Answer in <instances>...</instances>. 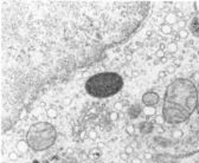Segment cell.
I'll return each instance as SVG.
<instances>
[{
    "mask_svg": "<svg viewBox=\"0 0 199 163\" xmlns=\"http://www.w3.org/2000/svg\"><path fill=\"white\" fill-rule=\"evenodd\" d=\"M122 104H123V107H128V108L130 107V105H129V102H128L127 99H125V101H122Z\"/></svg>",
    "mask_w": 199,
    "mask_h": 163,
    "instance_id": "obj_40",
    "label": "cell"
},
{
    "mask_svg": "<svg viewBox=\"0 0 199 163\" xmlns=\"http://www.w3.org/2000/svg\"><path fill=\"white\" fill-rule=\"evenodd\" d=\"M123 86L122 77L116 72H101L85 82V91L95 98H108L120 92Z\"/></svg>",
    "mask_w": 199,
    "mask_h": 163,
    "instance_id": "obj_2",
    "label": "cell"
},
{
    "mask_svg": "<svg viewBox=\"0 0 199 163\" xmlns=\"http://www.w3.org/2000/svg\"><path fill=\"white\" fill-rule=\"evenodd\" d=\"M188 28H190V32L195 38H199V16H195L194 18H192L188 25Z\"/></svg>",
    "mask_w": 199,
    "mask_h": 163,
    "instance_id": "obj_7",
    "label": "cell"
},
{
    "mask_svg": "<svg viewBox=\"0 0 199 163\" xmlns=\"http://www.w3.org/2000/svg\"><path fill=\"white\" fill-rule=\"evenodd\" d=\"M141 101L146 107H155L160 102V96L154 91H147L142 95Z\"/></svg>",
    "mask_w": 199,
    "mask_h": 163,
    "instance_id": "obj_4",
    "label": "cell"
},
{
    "mask_svg": "<svg viewBox=\"0 0 199 163\" xmlns=\"http://www.w3.org/2000/svg\"><path fill=\"white\" fill-rule=\"evenodd\" d=\"M119 116H120V118H123V117H125V115H123L122 112H120V114H119Z\"/></svg>",
    "mask_w": 199,
    "mask_h": 163,
    "instance_id": "obj_46",
    "label": "cell"
},
{
    "mask_svg": "<svg viewBox=\"0 0 199 163\" xmlns=\"http://www.w3.org/2000/svg\"><path fill=\"white\" fill-rule=\"evenodd\" d=\"M183 135H184V133L181 131L180 129H176V130H173V131H172V137H173L174 140H179V138H181V137H183Z\"/></svg>",
    "mask_w": 199,
    "mask_h": 163,
    "instance_id": "obj_15",
    "label": "cell"
},
{
    "mask_svg": "<svg viewBox=\"0 0 199 163\" xmlns=\"http://www.w3.org/2000/svg\"><path fill=\"white\" fill-rule=\"evenodd\" d=\"M152 157H153V156H152L151 152H145V154H144V158L147 159V161H148V159H152Z\"/></svg>",
    "mask_w": 199,
    "mask_h": 163,
    "instance_id": "obj_33",
    "label": "cell"
},
{
    "mask_svg": "<svg viewBox=\"0 0 199 163\" xmlns=\"http://www.w3.org/2000/svg\"><path fill=\"white\" fill-rule=\"evenodd\" d=\"M19 157H20V155H19L17 151H11V152L8 154V158H10L11 161H17V159H19Z\"/></svg>",
    "mask_w": 199,
    "mask_h": 163,
    "instance_id": "obj_19",
    "label": "cell"
},
{
    "mask_svg": "<svg viewBox=\"0 0 199 163\" xmlns=\"http://www.w3.org/2000/svg\"><path fill=\"white\" fill-rule=\"evenodd\" d=\"M195 110H197V114L199 115V101H198V104H197V109H195Z\"/></svg>",
    "mask_w": 199,
    "mask_h": 163,
    "instance_id": "obj_45",
    "label": "cell"
},
{
    "mask_svg": "<svg viewBox=\"0 0 199 163\" xmlns=\"http://www.w3.org/2000/svg\"><path fill=\"white\" fill-rule=\"evenodd\" d=\"M130 73H132V75H130V76H132V77H137V76H139V75H140V72H139V71H137V70H134V71H132V72H130Z\"/></svg>",
    "mask_w": 199,
    "mask_h": 163,
    "instance_id": "obj_38",
    "label": "cell"
},
{
    "mask_svg": "<svg viewBox=\"0 0 199 163\" xmlns=\"http://www.w3.org/2000/svg\"><path fill=\"white\" fill-rule=\"evenodd\" d=\"M160 61L161 63H167V57H164L162 59H160Z\"/></svg>",
    "mask_w": 199,
    "mask_h": 163,
    "instance_id": "obj_43",
    "label": "cell"
},
{
    "mask_svg": "<svg viewBox=\"0 0 199 163\" xmlns=\"http://www.w3.org/2000/svg\"><path fill=\"white\" fill-rule=\"evenodd\" d=\"M167 76V72L166 71H160L159 73H158V77L160 78V79H162V78H165Z\"/></svg>",
    "mask_w": 199,
    "mask_h": 163,
    "instance_id": "obj_31",
    "label": "cell"
},
{
    "mask_svg": "<svg viewBox=\"0 0 199 163\" xmlns=\"http://www.w3.org/2000/svg\"><path fill=\"white\" fill-rule=\"evenodd\" d=\"M178 17H177V14H176V12H168L166 16H165V18H164V23L165 24H168V25H174V24H177L178 23Z\"/></svg>",
    "mask_w": 199,
    "mask_h": 163,
    "instance_id": "obj_8",
    "label": "cell"
},
{
    "mask_svg": "<svg viewBox=\"0 0 199 163\" xmlns=\"http://www.w3.org/2000/svg\"><path fill=\"white\" fill-rule=\"evenodd\" d=\"M120 158H121L122 161H128V159H129V155H128L127 152L123 151V152L120 154Z\"/></svg>",
    "mask_w": 199,
    "mask_h": 163,
    "instance_id": "obj_27",
    "label": "cell"
},
{
    "mask_svg": "<svg viewBox=\"0 0 199 163\" xmlns=\"http://www.w3.org/2000/svg\"><path fill=\"white\" fill-rule=\"evenodd\" d=\"M195 138H197V140L199 141V129L197 130V133H195Z\"/></svg>",
    "mask_w": 199,
    "mask_h": 163,
    "instance_id": "obj_44",
    "label": "cell"
},
{
    "mask_svg": "<svg viewBox=\"0 0 199 163\" xmlns=\"http://www.w3.org/2000/svg\"><path fill=\"white\" fill-rule=\"evenodd\" d=\"M79 157L82 158V159H88V155L87 154H85V152H79Z\"/></svg>",
    "mask_w": 199,
    "mask_h": 163,
    "instance_id": "obj_35",
    "label": "cell"
},
{
    "mask_svg": "<svg viewBox=\"0 0 199 163\" xmlns=\"http://www.w3.org/2000/svg\"><path fill=\"white\" fill-rule=\"evenodd\" d=\"M94 129H95V130H96V131L98 133V131H100V130H101V125H95V128H94Z\"/></svg>",
    "mask_w": 199,
    "mask_h": 163,
    "instance_id": "obj_42",
    "label": "cell"
},
{
    "mask_svg": "<svg viewBox=\"0 0 199 163\" xmlns=\"http://www.w3.org/2000/svg\"><path fill=\"white\" fill-rule=\"evenodd\" d=\"M139 130L142 135H148L154 131V124L149 121H144L139 124Z\"/></svg>",
    "mask_w": 199,
    "mask_h": 163,
    "instance_id": "obj_6",
    "label": "cell"
},
{
    "mask_svg": "<svg viewBox=\"0 0 199 163\" xmlns=\"http://www.w3.org/2000/svg\"><path fill=\"white\" fill-rule=\"evenodd\" d=\"M114 108H115V110H116V111H120V112H121V110L123 109V104H122V102H116L115 104H114Z\"/></svg>",
    "mask_w": 199,
    "mask_h": 163,
    "instance_id": "obj_25",
    "label": "cell"
},
{
    "mask_svg": "<svg viewBox=\"0 0 199 163\" xmlns=\"http://www.w3.org/2000/svg\"><path fill=\"white\" fill-rule=\"evenodd\" d=\"M155 57H157L158 59H162L164 57H166V56H165V51H161V50H158V51L155 52Z\"/></svg>",
    "mask_w": 199,
    "mask_h": 163,
    "instance_id": "obj_26",
    "label": "cell"
},
{
    "mask_svg": "<svg viewBox=\"0 0 199 163\" xmlns=\"http://www.w3.org/2000/svg\"><path fill=\"white\" fill-rule=\"evenodd\" d=\"M166 72H167V75L174 73V72H176V66H174V65H168L167 69H166Z\"/></svg>",
    "mask_w": 199,
    "mask_h": 163,
    "instance_id": "obj_23",
    "label": "cell"
},
{
    "mask_svg": "<svg viewBox=\"0 0 199 163\" xmlns=\"http://www.w3.org/2000/svg\"><path fill=\"white\" fill-rule=\"evenodd\" d=\"M160 30H161V32L164 35H171L173 32V27L171 26V25H168V24H161V26H160Z\"/></svg>",
    "mask_w": 199,
    "mask_h": 163,
    "instance_id": "obj_11",
    "label": "cell"
},
{
    "mask_svg": "<svg viewBox=\"0 0 199 163\" xmlns=\"http://www.w3.org/2000/svg\"><path fill=\"white\" fill-rule=\"evenodd\" d=\"M177 27H179V30H184L186 27V21L184 19H179L177 23Z\"/></svg>",
    "mask_w": 199,
    "mask_h": 163,
    "instance_id": "obj_20",
    "label": "cell"
},
{
    "mask_svg": "<svg viewBox=\"0 0 199 163\" xmlns=\"http://www.w3.org/2000/svg\"><path fill=\"white\" fill-rule=\"evenodd\" d=\"M97 147H98L100 149H102V148H104V147H106V144H104V143H102V142H100V143L97 144Z\"/></svg>",
    "mask_w": 199,
    "mask_h": 163,
    "instance_id": "obj_41",
    "label": "cell"
},
{
    "mask_svg": "<svg viewBox=\"0 0 199 163\" xmlns=\"http://www.w3.org/2000/svg\"><path fill=\"white\" fill-rule=\"evenodd\" d=\"M88 137H89L91 141H94V140H97V137H98V133L96 131L95 129H90L89 131H88Z\"/></svg>",
    "mask_w": 199,
    "mask_h": 163,
    "instance_id": "obj_16",
    "label": "cell"
},
{
    "mask_svg": "<svg viewBox=\"0 0 199 163\" xmlns=\"http://www.w3.org/2000/svg\"><path fill=\"white\" fill-rule=\"evenodd\" d=\"M79 137H81V140L83 141L85 137H88V131H84V130H82V131L79 133Z\"/></svg>",
    "mask_w": 199,
    "mask_h": 163,
    "instance_id": "obj_30",
    "label": "cell"
},
{
    "mask_svg": "<svg viewBox=\"0 0 199 163\" xmlns=\"http://www.w3.org/2000/svg\"><path fill=\"white\" fill-rule=\"evenodd\" d=\"M155 123H157V125H162L164 123H166L164 116H162V115H161V116H157V117H155Z\"/></svg>",
    "mask_w": 199,
    "mask_h": 163,
    "instance_id": "obj_21",
    "label": "cell"
},
{
    "mask_svg": "<svg viewBox=\"0 0 199 163\" xmlns=\"http://www.w3.org/2000/svg\"><path fill=\"white\" fill-rule=\"evenodd\" d=\"M178 51V44L176 42H172L167 44V52L168 53H176Z\"/></svg>",
    "mask_w": 199,
    "mask_h": 163,
    "instance_id": "obj_13",
    "label": "cell"
},
{
    "mask_svg": "<svg viewBox=\"0 0 199 163\" xmlns=\"http://www.w3.org/2000/svg\"><path fill=\"white\" fill-rule=\"evenodd\" d=\"M176 14H177L178 19H183V18H184V13H183L181 11H176Z\"/></svg>",
    "mask_w": 199,
    "mask_h": 163,
    "instance_id": "obj_34",
    "label": "cell"
},
{
    "mask_svg": "<svg viewBox=\"0 0 199 163\" xmlns=\"http://www.w3.org/2000/svg\"><path fill=\"white\" fill-rule=\"evenodd\" d=\"M127 59H128V60H130V59H132V56H130V54H128V56H127Z\"/></svg>",
    "mask_w": 199,
    "mask_h": 163,
    "instance_id": "obj_48",
    "label": "cell"
},
{
    "mask_svg": "<svg viewBox=\"0 0 199 163\" xmlns=\"http://www.w3.org/2000/svg\"><path fill=\"white\" fill-rule=\"evenodd\" d=\"M72 102V99H71V97H64L63 98V101H62V103H63V105L64 107H68V105H70V103Z\"/></svg>",
    "mask_w": 199,
    "mask_h": 163,
    "instance_id": "obj_24",
    "label": "cell"
},
{
    "mask_svg": "<svg viewBox=\"0 0 199 163\" xmlns=\"http://www.w3.org/2000/svg\"><path fill=\"white\" fill-rule=\"evenodd\" d=\"M142 110H144V109L141 108V105L137 104V103H135V104H132V105L128 108L127 115H128V117H129L130 119H136V118H139V116L141 115Z\"/></svg>",
    "mask_w": 199,
    "mask_h": 163,
    "instance_id": "obj_5",
    "label": "cell"
},
{
    "mask_svg": "<svg viewBox=\"0 0 199 163\" xmlns=\"http://www.w3.org/2000/svg\"><path fill=\"white\" fill-rule=\"evenodd\" d=\"M155 131H157L158 134H162V133H165V128H164L162 125H157Z\"/></svg>",
    "mask_w": 199,
    "mask_h": 163,
    "instance_id": "obj_28",
    "label": "cell"
},
{
    "mask_svg": "<svg viewBox=\"0 0 199 163\" xmlns=\"http://www.w3.org/2000/svg\"><path fill=\"white\" fill-rule=\"evenodd\" d=\"M57 140L56 128L45 121L36 122L26 133V141L33 151H44L51 148Z\"/></svg>",
    "mask_w": 199,
    "mask_h": 163,
    "instance_id": "obj_3",
    "label": "cell"
},
{
    "mask_svg": "<svg viewBox=\"0 0 199 163\" xmlns=\"http://www.w3.org/2000/svg\"><path fill=\"white\" fill-rule=\"evenodd\" d=\"M193 6H194V10H195V12H198V13H199V0H198V1H194Z\"/></svg>",
    "mask_w": 199,
    "mask_h": 163,
    "instance_id": "obj_36",
    "label": "cell"
},
{
    "mask_svg": "<svg viewBox=\"0 0 199 163\" xmlns=\"http://www.w3.org/2000/svg\"><path fill=\"white\" fill-rule=\"evenodd\" d=\"M28 148H30V147H28V143H27L26 140H20V141H18V142L16 143V149H17V151L20 152V154L26 152Z\"/></svg>",
    "mask_w": 199,
    "mask_h": 163,
    "instance_id": "obj_9",
    "label": "cell"
},
{
    "mask_svg": "<svg viewBox=\"0 0 199 163\" xmlns=\"http://www.w3.org/2000/svg\"><path fill=\"white\" fill-rule=\"evenodd\" d=\"M167 49V45H165L164 43H160V45H159V50H161V51H165Z\"/></svg>",
    "mask_w": 199,
    "mask_h": 163,
    "instance_id": "obj_37",
    "label": "cell"
},
{
    "mask_svg": "<svg viewBox=\"0 0 199 163\" xmlns=\"http://www.w3.org/2000/svg\"><path fill=\"white\" fill-rule=\"evenodd\" d=\"M198 89L195 84L187 78H177L166 87L162 116L167 124L174 125L186 122L198 104Z\"/></svg>",
    "mask_w": 199,
    "mask_h": 163,
    "instance_id": "obj_1",
    "label": "cell"
},
{
    "mask_svg": "<svg viewBox=\"0 0 199 163\" xmlns=\"http://www.w3.org/2000/svg\"><path fill=\"white\" fill-rule=\"evenodd\" d=\"M126 133L128 134V135H134V133H135V126L132 124V123H128L127 125H126Z\"/></svg>",
    "mask_w": 199,
    "mask_h": 163,
    "instance_id": "obj_18",
    "label": "cell"
},
{
    "mask_svg": "<svg viewBox=\"0 0 199 163\" xmlns=\"http://www.w3.org/2000/svg\"><path fill=\"white\" fill-rule=\"evenodd\" d=\"M26 115H27V110H26V109H23V110L20 111V114H19V118L23 119V118L26 117Z\"/></svg>",
    "mask_w": 199,
    "mask_h": 163,
    "instance_id": "obj_29",
    "label": "cell"
},
{
    "mask_svg": "<svg viewBox=\"0 0 199 163\" xmlns=\"http://www.w3.org/2000/svg\"><path fill=\"white\" fill-rule=\"evenodd\" d=\"M63 163H79L77 159H75V158H68V159H65Z\"/></svg>",
    "mask_w": 199,
    "mask_h": 163,
    "instance_id": "obj_32",
    "label": "cell"
},
{
    "mask_svg": "<svg viewBox=\"0 0 199 163\" xmlns=\"http://www.w3.org/2000/svg\"><path fill=\"white\" fill-rule=\"evenodd\" d=\"M95 163H104V162H103V161H101V159H97Z\"/></svg>",
    "mask_w": 199,
    "mask_h": 163,
    "instance_id": "obj_47",
    "label": "cell"
},
{
    "mask_svg": "<svg viewBox=\"0 0 199 163\" xmlns=\"http://www.w3.org/2000/svg\"><path fill=\"white\" fill-rule=\"evenodd\" d=\"M46 116L51 119H55V118H57V116H58V111H57V109H55V108H49L46 110Z\"/></svg>",
    "mask_w": 199,
    "mask_h": 163,
    "instance_id": "obj_12",
    "label": "cell"
},
{
    "mask_svg": "<svg viewBox=\"0 0 199 163\" xmlns=\"http://www.w3.org/2000/svg\"><path fill=\"white\" fill-rule=\"evenodd\" d=\"M142 112H144L145 116H147V117H152V116H155L157 109H155V107H145Z\"/></svg>",
    "mask_w": 199,
    "mask_h": 163,
    "instance_id": "obj_10",
    "label": "cell"
},
{
    "mask_svg": "<svg viewBox=\"0 0 199 163\" xmlns=\"http://www.w3.org/2000/svg\"><path fill=\"white\" fill-rule=\"evenodd\" d=\"M108 118H109V121H110V122H118V121L120 119L119 112H118V111H110V112H109Z\"/></svg>",
    "mask_w": 199,
    "mask_h": 163,
    "instance_id": "obj_14",
    "label": "cell"
},
{
    "mask_svg": "<svg viewBox=\"0 0 199 163\" xmlns=\"http://www.w3.org/2000/svg\"><path fill=\"white\" fill-rule=\"evenodd\" d=\"M125 152H127L129 156L133 155V154H134V148H133V145H130V144H129V145H126V147H125Z\"/></svg>",
    "mask_w": 199,
    "mask_h": 163,
    "instance_id": "obj_22",
    "label": "cell"
},
{
    "mask_svg": "<svg viewBox=\"0 0 199 163\" xmlns=\"http://www.w3.org/2000/svg\"><path fill=\"white\" fill-rule=\"evenodd\" d=\"M177 36H178L180 39H187V37H188V31H187L186 28H184V30H179Z\"/></svg>",
    "mask_w": 199,
    "mask_h": 163,
    "instance_id": "obj_17",
    "label": "cell"
},
{
    "mask_svg": "<svg viewBox=\"0 0 199 163\" xmlns=\"http://www.w3.org/2000/svg\"><path fill=\"white\" fill-rule=\"evenodd\" d=\"M132 163H142V161H141L139 157H134V158L132 159Z\"/></svg>",
    "mask_w": 199,
    "mask_h": 163,
    "instance_id": "obj_39",
    "label": "cell"
}]
</instances>
